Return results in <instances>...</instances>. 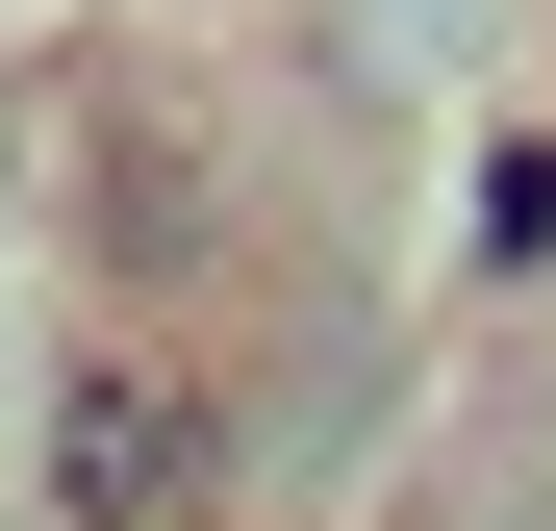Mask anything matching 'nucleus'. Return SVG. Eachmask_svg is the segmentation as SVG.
Returning <instances> with one entry per match:
<instances>
[{
	"label": "nucleus",
	"mask_w": 556,
	"mask_h": 531,
	"mask_svg": "<svg viewBox=\"0 0 556 531\" xmlns=\"http://www.w3.org/2000/svg\"><path fill=\"white\" fill-rule=\"evenodd\" d=\"M51 506L76 531H203L228 506V430H203V380H177V354H51Z\"/></svg>",
	"instance_id": "obj_1"
},
{
	"label": "nucleus",
	"mask_w": 556,
	"mask_h": 531,
	"mask_svg": "<svg viewBox=\"0 0 556 531\" xmlns=\"http://www.w3.org/2000/svg\"><path fill=\"white\" fill-rule=\"evenodd\" d=\"M481 279H556V127H481V203H455Z\"/></svg>",
	"instance_id": "obj_2"
}]
</instances>
